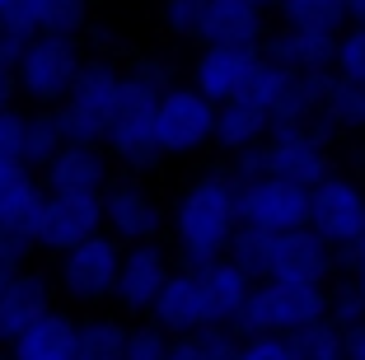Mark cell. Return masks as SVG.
Wrapping results in <instances>:
<instances>
[{
  "mask_svg": "<svg viewBox=\"0 0 365 360\" xmlns=\"http://www.w3.org/2000/svg\"><path fill=\"white\" fill-rule=\"evenodd\" d=\"M85 47H94L98 56H108V61H113V52H122V47H127V33L113 29V24H89V29H85Z\"/></svg>",
  "mask_w": 365,
  "mask_h": 360,
  "instance_id": "40",
  "label": "cell"
},
{
  "mask_svg": "<svg viewBox=\"0 0 365 360\" xmlns=\"http://www.w3.org/2000/svg\"><path fill=\"white\" fill-rule=\"evenodd\" d=\"M262 56L295 75H323L337 66V33H314V29H281L267 33V43H262Z\"/></svg>",
  "mask_w": 365,
  "mask_h": 360,
  "instance_id": "22",
  "label": "cell"
},
{
  "mask_svg": "<svg viewBox=\"0 0 365 360\" xmlns=\"http://www.w3.org/2000/svg\"><path fill=\"white\" fill-rule=\"evenodd\" d=\"M290 346H295V360H346V332L337 328L333 318H323L314 328L295 332Z\"/></svg>",
  "mask_w": 365,
  "mask_h": 360,
  "instance_id": "32",
  "label": "cell"
},
{
  "mask_svg": "<svg viewBox=\"0 0 365 360\" xmlns=\"http://www.w3.org/2000/svg\"><path fill=\"white\" fill-rule=\"evenodd\" d=\"M5 24L19 38H38V33L80 38L94 24V14H89V0H14L5 10Z\"/></svg>",
  "mask_w": 365,
  "mask_h": 360,
  "instance_id": "23",
  "label": "cell"
},
{
  "mask_svg": "<svg viewBox=\"0 0 365 360\" xmlns=\"http://www.w3.org/2000/svg\"><path fill=\"white\" fill-rule=\"evenodd\" d=\"M118 113H122V66L108 56H89L71 98L56 108L66 136L85 140V145H103L108 131L118 127Z\"/></svg>",
  "mask_w": 365,
  "mask_h": 360,
  "instance_id": "7",
  "label": "cell"
},
{
  "mask_svg": "<svg viewBox=\"0 0 365 360\" xmlns=\"http://www.w3.org/2000/svg\"><path fill=\"white\" fill-rule=\"evenodd\" d=\"M66 140H71V136H66L56 108H33V113H29V169L43 173L47 164L66 150Z\"/></svg>",
  "mask_w": 365,
  "mask_h": 360,
  "instance_id": "28",
  "label": "cell"
},
{
  "mask_svg": "<svg viewBox=\"0 0 365 360\" xmlns=\"http://www.w3.org/2000/svg\"><path fill=\"white\" fill-rule=\"evenodd\" d=\"M33 253H38V244H33V234L0 230V286H5L10 276H19L24 267H33Z\"/></svg>",
  "mask_w": 365,
  "mask_h": 360,
  "instance_id": "38",
  "label": "cell"
},
{
  "mask_svg": "<svg viewBox=\"0 0 365 360\" xmlns=\"http://www.w3.org/2000/svg\"><path fill=\"white\" fill-rule=\"evenodd\" d=\"M150 323L164 328L169 337H192V332H206V328H220L215 318V304L206 295V281L197 267H178L164 286L160 304L150 309Z\"/></svg>",
  "mask_w": 365,
  "mask_h": 360,
  "instance_id": "17",
  "label": "cell"
},
{
  "mask_svg": "<svg viewBox=\"0 0 365 360\" xmlns=\"http://www.w3.org/2000/svg\"><path fill=\"white\" fill-rule=\"evenodd\" d=\"M328 318H333L342 332H351V328L365 323V299H361V290H356L351 276H342V281L328 286Z\"/></svg>",
  "mask_w": 365,
  "mask_h": 360,
  "instance_id": "36",
  "label": "cell"
},
{
  "mask_svg": "<svg viewBox=\"0 0 365 360\" xmlns=\"http://www.w3.org/2000/svg\"><path fill=\"white\" fill-rule=\"evenodd\" d=\"M272 136V117L267 108H258L253 98H239V103L220 108V122H215V150L230 159H244L253 150H262V140Z\"/></svg>",
  "mask_w": 365,
  "mask_h": 360,
  "instance_id": "25",
  "label": "cell"
},
{
  "mask_svg": "<svg viewBox=\"0 0 365 360\" xmlns=\"http://www.w3.org/2000/svg\"><path fill=\"white\" fill-rule=\"evenodd\" d=\"M346 5V19L351 24H365V0H342Z\"/></svg>",
  "mask_w": 365,
  "mask_h": 360,
  "instance_id": "44",
  "label": "cell"
},
{
  "mask_svg": "<svg viewBox=\"0 0 365 360\" xmlns=\"http://www.w3.org/2000/svg\"><path fill=\"white\" fill-rule=\"evenodd\" d=\"M262 66V47H202L187 66V85H197L215 108L239 103V98H253Z\"/></svg>",
  "mask_w": 365,
  "mask_h": 360,
  "instance_id": "14",
  "label": "cell"
},
{
  "mask_svg": "<svg viewBox=\"0 0 365 360\" xmlns=\"http://www.w3.org/2000/svg\"><path fill=\"white\" fill-rule=\"evenodd\" d=\"M131 323L122 314H89L80 318V360H127Z\"/></svg>",
  "mask_w": 365,
  "mask_h": 360,
  "instance_id": "27",
  "label": "cell"
},
{
  "mask_svg": "<svg viewBox=\"0 0 365 360\" xmlns=\"http://www.w3.org/2000/svg\"><path fill=\"white\" fill-rule=\"evenodd\" d=\"M178 272L164 244H131L122 253V276H118V295L113 309L122 318H150V309L160 304L169 276Z\"/></svg>",
  "mask_w": 365,
  "mask_h": 360,
  "instance_id": "16",
  "label": "cell"
},
{
  "mask_svg": "<svg viewBox=\"0 0 365 360\" xmlns=\"http://www.w3.org/2000/svg\"><path fill=\"white\" fill-rule=\"evenodd\" d=\"M309 230L337 253H351L365 239V187L346 173H328L309 187Z\"/></svg>",
  "mask_w": 365,
  "mask_h": 360,
  "instance_id": "13",
  "label": "cell"
},
{
  "mask_svg": "<svg viewBox=\"0 0 365 360\" xmlns=\"http://www.w3.org/2000/svg\"><path fill=\"white\" fill-rule=\"evenodd\" d=\"M239 225L262 234H290L309 225V187H295L272 173L239 178Z\"/></svg>",
  "mask_w": 365,
  "mask_h": 360,
  "instance_id": "12",
  "label": "cell"
},
{
  "mask_svg": "<svg viewBox=\"0 0 365 360\" xmlns=\"http://www.w3.org/2000/svg\"><path fill=\"white\" fill-rule=\"evenodd\" d=\"M319 127L323 131H365V89L346 85V80H333Z\"/></svg>",
  "mask_w": 365,
  "mask_h": 360,
  "instance_id": "30",
  "label": "cell"
},
{
  "mask_svg": "<svg viewBox=\"0 0 365 360\" xmlns=\"http://www.w3.org/2000/svg\"><path fill=\"white\" fill-rule=\"evenodd\" d=\"M328 136L333 131L323 127H277L262 150L235 159V173H272V178H286L295 187H319L328 173H333V159H328Z\"/></svg>",
  "mask_w": 365,
  "mask_h": 360,
  "instance_id": "6",
  "label": "cell"
},
{
  "mask_svg": "<svg viewBox=\"0 0 365 360\" xmlns=\"http://www.w3.org/2000/svg\"><path fill=\"white\" fill-rule=\"evenodd\" d=\"M5 360H80V318L71 309H47L5 346Z\"/></svg>",
  "mask_w": 365,
  "mask_h": 360,
  "instance_id": "21",
  "label": "cell"
},
{
  "mask_svg": "<svg viewBox=\"0 0 365 360\" xmlns=\"http://www.w3.org/2000/svg\"><path fill=\"white\" fill-rule=\"evenodd\" d=\"M14 98H19V75H14V61L0 56V113L14 108Z\"/></svg>",
  "mask_w": 365,
  "mask_h": 360,
  "instance_id": "41",
  "label": "cell"
},
{
  "mask_svg": "<svg viewBox=\"0 0 365 360\" xmlns=\"http://www.w3.org/2000/svg\"><path fill=\"white\" fill-rule=\"evenodd\" d=\"M173 337L164 328H155L150 318L145 323H131V337H127V360H169Z\"/></svg>",
  "mask_w": 365,
  "mask_h": 360,
  "instance_id": "37",
  "label": "cell"
},
{
  "mask_svg": "<svg viewBox=\"0 0 365 360\" xmlns=\"http://www.w3.org/2000/svg\"><path fill=\"white\" fill-rule=\"evenodd\" d=\"M169 360H239V332L206 328V332H192V337H173Z\"/></svg>",
  "mask_w": 365,
  "mask_h": 360,
  "instance_id": "31",
  "label": "cell"
},
{
  "mask_svg": "<svg viewBox=\"0 0 365 360\" xmlns=\"http://www.w3.org/2000/svg\"><path fill=\"white\" fill-rule=\"evenodd\" d=\"M5 169H29V113L24 108L0 113V173Z\"/></svg>",
  "mask_w": 365,
  "mask_h": 360,
  "instance_id": "34",
  "label": "cell"
},
{
  "mask_svg": "<svg viewBox=\"0 0 365 360\" xmlns=\"http://www.w3.org/2000/svg\"><path fill=\"white\" fill-rule=\"evenodd\" d=\"M169 230V206L140 173H118L103 192V234H113L122 248L131 244H160Z\"/></svg>",
  "mask_w": 365,
  "mask_h": 360,
  "instance_id": "11",
  "label": "cell"
},
{
  "mask_svg": "<svg viewBox=\"0 0 365 360\" xmlns=\"http://www.w3.org/2000/svg\"><path fill=\"white\" fill-rule=\"evenodd\" d=\"M267 33V10L258 0H206L197 47H262Z\"/></svg>",
  "mask_w": 365,
  "mask_h": 360,
  "instance_id": "20",
  "label": "cell"
},
{
  "mask_svg": "<svg viewBox=\"0 0 365 360\" xmlns=\"http://www.w3.org/2000/svg\"><path fill=\"white\" fill-rule=\"evenodd\" d=\"M103 234V197H71V192H47V206L33 225L38 253L61 257L76 244Z\"/></svg>",
  "mask_w": 365,
  "mask_h": 360,
  "instance_id": "15",
  "label": "cell"
},
{
  "mask_svg": "<svg viewBox=\"0 0 365 360\" xmlns=\"http://www.w3.org/2000/svg\"><path fill=\"white\" fill-rule=\"evenodd\" d=\"M122 253H127V248H122L113 234H94V239L76 244L71 253H61L52 262L61 299L76 304V309L113 304V295H118V276H122Z\"/></svg>",
  "mask_w": 365,
  "mask_h": 360,
  "instance_id": "8",
  "label": "cell"
},
{
  "mask_svg": "<svg viewBox=\"0 0 365 360\" xmlns=\"http://www.w3.org/2000/svg\"><path fill=\"white\" fill-rule=\"evenodd\" d=\"M197 272H202V281H206V295H211V304H215V318H220V328H235L258 281H253V276H248L244 267L235 262V257L206 262V267H197Z\"/></svg>",
  "mask_w": 365,
  "mask_h": 360,
  "instance_id": "26",
  "label": "cell"
},
{
  "mask_svg": "<svg viewBox=\"0 0 365 360\" xmlns=\"http://www.w3.org/2000/svg\"><path fill=\"white\" fill-rule=\"evenodd\" d=\"M206 0H160V29L178 43H202Z\"/></svg>",
  "mask_w": 365,
  "mask_h": 360,
  "instance_id": "33",
  "label": "cell"
},
{
  "mask_svg": "<svg viewBox=\"0 0 365 360\" xmlns=\"http://www.w3.org/2000/svg\"><path fill=\"white\" fill-rule=\"evenodd\" d=\"M239 360H295V346L290 337L258 332V337H239Z\"/></svg>",
  "mask_w": 365,
  "mask_h": 360,
  "instance_id": "39",
  "label": "cell"
},
{
  "mask_svg": "<svg viewBox=\"0 0 365 360\" xmlns=\"http://www.w3.org/2000/svg\"><path fill=\"white\" fill-rule=\"evenodd\" d=\"M262 10H281V5H286V0H258Z\"/></svg>",
  "mask_w": 365,
  "mask_h": 360,
  "instance_id": "46",
  "label": "cell"
},
{
  "mask_svg": "<svg viewBox=\"0 0 365 360\" xmlns=\"http://www.w3.org/2000/svg\"><path fill=\"white\" fill-rule=\"evenodd\" d=\"M178 80V66L160 52L136 56L131 66H122V113L118 127L108 131L103 150L113 155V164H122V173H150L160 169V145H155V108Z\"/></svg>",
  "mask_w": 365,
  "mask_h": 360,
  "instance_id": "2",
  "label": "cell"
},
{
  "mask_svg": "<svg viewBox=\"0 0 365 360\" xmlns=\"http://www.w3.org/2000/svg\"><path fill=\"white\" fill-rule=\"evenodd\" d=\"M337 80L346 85H361L365 89V24H346L337 33V66H333Z\"/></svg>",
  "mask_w": 365,
  "mask_h": 360,
  "instance_id": "35",
  "label": "cell"
},
{
  "mask_svg": "<svg viewBox=\"0 0 365 360\" xmlns=\"http://www.w3.org/2000/svg\"><path fill=\"white\" fill-rule=\"evenodd\" d=\"M47 206V187L38 169H5L0 173V230L33 234L38 215Z\"/></svg>",
  "mask_w": 365,
  "mask_h": 360,
  "instance_id": "24",
  "label": "cell"
},
{
  "mask_svg": "<svg viewBox=\"0 0 365 360\" xmlns=\"http://www.w3.org/2000/svg\"><path fill=\"white\" fill-rule=\"evenodd\" d=\"M323 318H328V286H319V281H258L235 332L239 337H258V332L295 337Z\"/></svg>",
  "mask_w": 365,
  "mask_h": 360,
  "instance_id": "4",
  "label": "cell"
},
{
  "mask_svg": "<svg viewBox=\"0 0 365 360\" xmlns=\"http://www.w3.org/2000/svg\"><path fill=\"white\" fill-rule=\"evenodd\" d=\"M346 360H365V323L346 332Z\"/></svg>",
  "mask_w": 365,
  "mask_h": 360,
  "instance_id": "43",
  "label": "cell"
},
{
  "mask_svg": "<svg viewBox=\"0 0 365 360\" xmlns=\"http://www.w3.org/2000/svg\"><path fill=\"white\" fill-rule=\"evenodd\" d=\"M239 225V173L235 169H206L178 187L169 206L173 253L182 267H206L230 257Z\"/></svg>",
  "mask_w": 365,
  "mask_h": 360,
  "instance_id": "1",
  "label": "cell"
},
{
  "mask_svg": "<svg viewBox=\"0 0 365 360\" xmlns=\"http://www.w3.org/2000/svg\"><path fill=\"white\" fill-rule=\"evenodd\" d=\"M215 122H220V108L202 94L197 85H173L169 94L155 108V145L164 159H187L202 155L215 145Z\"/></svg>",
  "mask_w": 365,
  "mask_h": 360,
  "instance_id": "9",
  "label": "cell"
},
{
  "mask_svg": "<svg viewBox=\"0 0 365 360\" xmlns=\"http://www.w3.org/2000/svg\"><path fill=\"white\" fill-rule=\"evenodd\" d=\"M56 295L61 290H56V276L47 267H24L19 276H10L0 286V351L10 346L29 323H38L47 309H56Z\"/></svg>",
  "mask_w": 365,
  "mask_h": 360,
  "instance_id": "18",
  "label": "cell"
},
{
  "mask_svg": "<svg viewBox=\"0 0 365 360\" xmlns=\"http://www.w3.org/2000/svg\"><path fill=\"white\" fill-rule=\"evenodd\" d=\"M277 14L290 29H314V33H342L351 24L342 0H286Z\"/></svg>",
  "mask_w": 365,
  "mask_h": 360,
  "instance_id": "29",
  "label": "cell"
},
{
  "mask_svg": "<svg viewBox=\"0 0 365 360\" xmlns=\"http://www.w3.org/2000/svg\"><path fill=\"white\" fill-rule=\"evenodd\" d=\"M5 38H10V24H5V10H0V43H5Z\"/></svg>",
  "mask_w": 365,
  "mask_h": 360,
  "instance_id": "45",
  "label": "cell"
},
{
  "mask_svg": "<svg viewBox=\"0 0 365 360\" xmlns=\"http://www.w3.org/2000/svg\"><path fill=\"white\" fill-rule=\"evenodd\" d=\"M89 52L85 38H66V33H38L29 38L19 52V98H29L33 108H61L76 89L80 71H85Z\"/></svg>",
  "mask_w": 365,
  "mask_h": 360,
  "instance_id": "5",
  "label": "cell"
},
{
  "mask_svg": "<svg viewBox=\"0 0 365 360\" xmlns=\"http://www.w3.org/2000/svg\"><path fill=\"white\" fill-rule=\"evenodd\" d=\"M230 257L253 281H319V286H328L337 262H342V253L333 244H323L309 225L304 230H290V234L239 230Z\"/></svg>",
  "mask_w": 365,
  "mask_h": 360,
  "instance_id": "3",
  "label": "cell"
},
{
  "mask_svg": "<svg viewBox=\"0 0 365 360\" xmlns=\"http://www.w3.org/2000/svg\"><path fill=\"white\" fill-rule=\"evenodd\" d=\"M333 80H337L333 71H323V75H295V71H286V66L267 61V66H262V75H258V85H253V103L267 108L272 131H277V127H319Z\"/></svg>",
  "mask_w": 365,
  "mask_h": 360,
  "instance_id": "10",
  "label": "cell"
},
{
  "mask_svg": "<svg viewBox=\"0 0 365 360\" xmlns=\"http://www.w3.org/2000/svg\"><path fill=\"white\" fill-rule=\"evenodd\" d=\"M342 262H346V276L356 281V290H361V299H365V239L351 248V253H342Z\"/></svg>",
  "mask_w": 365,
  "mask_h": 360,
  "instance_id": "42",
  "label": "cell"
},
{
  "mask_svg": "<svg viewBox=\"0 0 365 360\" xmlns=\"http://www.w3.org/2000/svg\"><path fill=\"white\" fill-rule=\"evenodd\" d=\"M113 173V155L103 145H85V140H66V150L43 169L47 192H71V197H103Z\"/></svg>",
  "mask_w": 365,
  "mask_h": 360,
  "instance_id": "19",
  "label": "cell"
}]
</instances>
